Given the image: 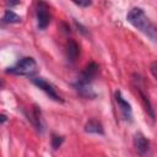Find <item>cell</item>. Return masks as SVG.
<instances>
[{
	"label": "cell",
	"instance_id": "1",
	"mask_svg": "<svg viewBox=\"0 0 157 157\" xmlns=\"http://www.w3.org/2000/svg\"><path fill=\"white\" fill-rule=\"evenodd\" d=\"M126 20L136 29H139L145 36H147L152 42H156V39H157L156 26L152 23V21L148 18V16L145 13V11L141 7H132L128 12Z\"/></svg>",
	"mask_w": 157,
	"mask_h": 157
},
{
	"label": "cell",
	"instance_id": "2",
	"mask_svg": "<svg viewBox=\"0 0 157 157\" xmlns=\"http://www.w3.org/2000/svg\"><path fill=\"white\" fill-rule=\"evenodd\" d=\"M36 69H37L36 60L31 56H25L21 60H18L16 65L9 67L6 72L13 75H21V76H29L36 71Z\"/></svg>",
	"mask_w": 157,
	"mask_h": 157
},
{
	"label": "cell",
	"instance_id": "3",
	"mask_svg": "<svg viewBox=\"0 0 157 157\" xmlns=\"http://www.w3.org/2000/svg\"><path fill=\"white\" fill-rule=\"evenodd\" d=\"M36 15H37V23L39 29H45L50 22V11L49 6L44 1H38L36 7Z\"/></svg>",
	"mask_w": 157,
	"mask_h": 157
},
{
	"label": "cell",
	"instance_id": "4",
	"mask_svg": "<svg viewBox=\"0 0 157 157\" xmlns=\"http://www.w3.org/2000/svg\"><path fill=\"white\" fill-rule=\"evenodd\" d=\"M32 82H33L38 88H40L49 98H52V99H54V101H56V102H59V101L61 102V98H60V96L56 93L54 86H53L52 83H49L47 80H44V78H42V77H34V78H32Z\"/></svg>",
	"mask_w": 157,
	"mask_h": 157
},
{
	"label": "cell",
	"instance_id": "5",
	"mask_svg": "<svg viewBox=\"0 0 157 157\" xmlns=\"http://www.w3.org/2000/svg\"><path fill=\"white\" fill-rule=\"evenodd\" d=\"M97 74H98V65L92 61L81 72L80 77L76 81V85H91L92 80L97 76Z\"/></svg>",
	"mask_w": 157,
	"mask_h": 157
},
{
	"label": "cell",
	"instance_id": "6",
	"mask_svg": "<svg viewBox=\"0 0 157 157\" xmlns=\"http://www.w3.org/2000/svg\"><path fill=\"white\" fill-rule=\"evenodd\" d=\"M114 96H115V102L118 103V107L120 108V112H121L123 118H124L126 121H131V118H132V109H131L130 103L123 97V94H121L120 91H117Z\"/></svg>",
	"mask_w": 157,
	"mask_h": 157
},
{
	"label": "cell",
	"instance_id": "7",
	"mask_svg": "<svg viewBox=\"0 0 157 157\" xmlns=\"http://www.w3.org/2000/svg\"><path fill=\"white\" fill-rule=\"evenodd\" d=\"M135 81H137L136 82V90H137V92H139V94H140V97H141V99H142V102H144V104H145V107H146V110L150 113V117L153 119L155 118V114H153V109H152V105H151V103H150V99H148V96L146 94V92H145V87H144V83H142V81H141V77H136V78H134Z\"/></svg>",
	"mask_w": 157,
	"mask_h": 157
},
{
	"label": "cell",
	"instance_id": "8",
	"mask_svg": "<svg viewBox=\"0 0 157 157\" xmlns=\"http://www.w3.org/2000/svg\"><path fill=\"white\" fill-rule=\"evenodd\" d=\"M134 146H135L137 152L146 153L150 150V141L141 132H136L134 135Z\"/></svg>",
	"mask_w": 157,
	"mask_h": 157
},
{
	"label": "cell",
	"instance_id": "9",
	"mask_svg": "<svg viewBox=\"0 0 157 157\" xmlns=\"http://www.w3.org/2000/svg\"><path fill=\"white\" fill-rule=\"evenodd\" d=\"M65 52H66L67 60H70V63H75L78 54H80L78 44L74 39H69L67 43H66V47H65Z\"/></svg>",
	"mask_w": 157,
	"mask_h": 157
},
{
	"label": "cell",
	"instance_id": "10",
	"mask_svg": "<svg viewBox=\"0 0 157 157\" xmlns=\"http://www.w3.org/2000/svg\"><path fill=\"white\" fill-rule=\"evenodd\" d=\"M85 131L86 132H90V134H99V135H103L104 134V130H103V126L99 121L94 120V119H91L86 123L85 125Z\"/></svg>",
	"mask_w": 157,
	"mask_h": 157
},
{
	"label": "cell",
	"instance_id": "11",
	"mask_svg": "<svg viewBox=\"0 0 157 157\" xmlns=\"http://www.w3.org/2000/svg\"><path fill=\"white\" fill-rule=\"evenodd\" d=\"M32 123L33 125L36 126V129L38 131H43V119H42V115H40V110L38 109V107H34L33 108V112H32Z\"/></svg>",
	"mask_w": 157,
	"mask_h": 157
},
{
	"label": "cell",
	"instance_id": "12",
	"mask_svg": "<svg viewBox=\"0 0 157 157\" xmlns=\"http://www.w3.org/2000/svg\"><path fill=\"white\" fill-rule=\"evenodd\" d=\"M2 21L6 23H18V22H21V17L11 10H6L5 15L2 17Z\"/></svg>",
	"mask_w": 157,
	"mask_h": 157
},
{
	"label": "cell",
	"instance_id": "13",
	"mask_svg": "<svg viewBox=\"0 0 157 157\" xmlns=\"http://www.w3.org/2000/svg\"><path fill=\"white\" fill-rule=\"evenodd\" d=\"M63 141H64V137L58 136V135H53V137H52V147H53L54 150L59 148V147L61 146Z\"/></svg>",
	"mask_w": 157,
	"mask_h": 157
},
{
	"label": "cell",
	"instance_id": "14",
	"mask_svg": "<svg viewBox=\"0 0 157 157\" xmlns=\"http://www.w3.org/2000/svg\"><path fill=\"white\" fill-rule=\"evenodd\" d=\"M71 1L81 7H88L92 4V0H71Z\"/></svg>",
	"mask_w": 157,
	"mask_h": 157
},
{
	"label": "cell",
	"instance_id": "15",
	"mask_svg": "<svg viewBox=\"0 0 157 157\" xmlns=\"http://www.w3.org/2000/svg\"><path fill=\"white\" fill-rule=\"evenodd\" d=\"M156 65H157L156 61H153V63L151 64V72H152V76H153L155 78L157 77V74H156Z\"/></svg>",
	"mask_w": 157,
	"mask_h": 157
},
{
	"label": "cell",
	"instance_id": "16",
	"mask_svg": "<svg viewBox=\"0 0 157 157\" xmlns=\"http://www.w3.org/2000/svg\"><path fill=\"white\" fill-rule=\"evenodd\" d=\"M18 2H20V0H7V1H6V4H7V5H10V6L17 5Z\"/></svg>",
	"mask_w": 157,
	"mask_h": 157
},
{
	"label": "cell",
	"instance_id": "17",
	"mask_svg": "<svg viewBox=\"0 0 157 157\" xmlns=\"http://www.w3.org/2000/svg\"><path fill=\"white\" fill-rule=\"evenodd\" d=\"M6 120H7V117H6V115H4V114H0V124L5 123Z\"/></svg>",
	"mask_w": 157,
	"mask_h": 157
},
{
	"label": "cell",
	"instance_id": "18",
	"mask_svg": "<svg viewBox=\"0 0 157 157\" xmlns=\"http://www.w3.org/2000/svg\"><path fill=\"white\" fill-rule=\"evenodd\" d=\"M1 85H2V82H1V80H0V87H1Z\"/></svg>",
	"mask_w": 157,
	"mask_h": 157
}]
</instances>
